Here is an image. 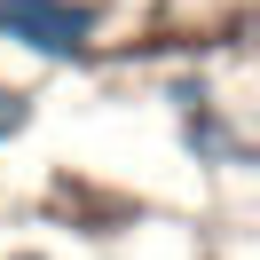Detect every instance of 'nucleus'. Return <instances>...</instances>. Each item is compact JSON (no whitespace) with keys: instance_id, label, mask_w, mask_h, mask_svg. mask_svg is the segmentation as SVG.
Returning <instances> with one entry per match:
<instances>
[{"instance_id":"nucleus-1","label":"nucleus","mask_w":260,"mask_h":260,"mask_svg":"<svg viewBox=\"0 0 260 260\" xmlns=\"http://www.w3.org/2000/svg\"><path fill=\"white\" fill-rule=\"evenodd\" d=\"M0 32L32 55H87L95 8H79V0H0Z\"/></svg>"},{"instance_id":"nucleus-2","label":"nucleus","mask_w":260,"mask_h":260,"mask_svg":"<svg viewBox=\"0 0 260 260\" xmlns=\"http://www.w3.org/2000/svg\"><path fill=\"white\" fill-rule=\"evenodd\" d=\"M24 118H32V103H24L16 87H0V142H8V134H24Z\"/></svg>"},{"instance_id":"nucleus-3","label":"nucleus","mask_w":260,"mask_h":260,"mask_svg":"<svg viewBox=\"0 0 260 260\" xmlns=\"http://www.w3.org/2000/svg\"><path fill=\"white\" fill-rule=\"evenodd\" d=\"M16 260H40V252H16Z\"/></svg>"}]
</instances>
